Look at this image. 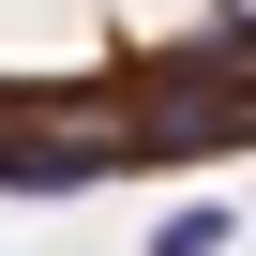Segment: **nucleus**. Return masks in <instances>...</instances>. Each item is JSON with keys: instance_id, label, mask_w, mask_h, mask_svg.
I'll list each match as a JSON object with an SVG mask.
<instances>
[{"instance_id": "1", "label": "nucleus", "mask_w": 256, "mask_h": 256, "mask_svg": "<svg viewBox=\"0 0 256 256\" xmlns=\"http://www.w3.org/2000/svg\"><path fill=\"white\" fill-rule=\"evenodd\" d=\"M226 241H241V211H226V196H181V211L151 226V256H226Z\"/></svg>"}]
</instances>
